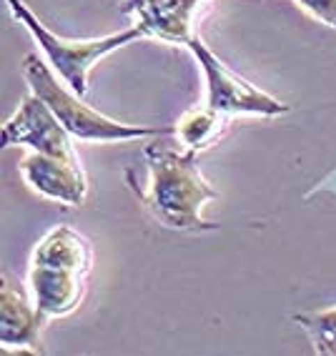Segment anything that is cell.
Returning a JSON list of instances; mask_svg holds the SVG:
<instances>
[{"label": "cell", "instance_id": "11", "mask_svg": "<svg viewBox=\"0 0 336 356\" xmlns=\"http://www.w3.org/2000/svg\"><path fill=\"white\" fill-rule=\"evenodd\" d=\"M301 329L306 331L314 354L319 356H336V306L323 312H306L294 316Z\"/></svg>", "mask_w": 336, "mask_h": 356}, {"label": "cell", "instance_id": "9", "mask_svg": "<svg viewBox=\"0 0 336 356\" xmlns=\"http://www.w3.org/2000/svg\"><path fill=\"white\" fill-rule=\"evenodd\" d=\"M43 316L13 281L0 279V346L6 354H43Z\"/></svg>", "mask_w": 336, "mask_h": 356}, {"label": "cell", "instance_id": "10", "mask_svg": "<svg viewBox=\"0 0 336 356\" xmlns=\"http://www.w3.org/2000/svg\"><path fill=\"white\" fill-rule=\"evenodd\" d=\"M226 128H229V115L218 113L211 106H203V108H191L189 113L181 115L173 134L184 148L201 153L214 143H218L221 136L226 134Z\"/></svg>", "mask_w": 336, "mask_h": 356}, {"label": "cell", "instance_id": "3", "mask_svg": "<svg viewBox=\"0 0 336 356\" xmlns=\"http://www.w3.org/2000/svg\"><path fill=\"white\" fill-rule=\"evenodd\" d=\"M6 3H8V8H10V13L15 15V20H18L20 26L33 35V40L38 43V48L43 51V56L48 58L51 68L61 76V81L81 98L88 93V73L101 58H106L108 53L118 51L123 45L146 38L138 26H131L121 33H113V35H103V38H88V40L61 38V35H56V33L48 31V28L40 23L38 15L33 13L23 0H6Z\"/></svg>", "mask_w": 336, "mask_h": 356}, {"label": "cell", "instance_id": "4", "mask_svg": "<svg viewBox=\"0 0 336 356\" xmlns=\"http://www.w3.org/2000/svg\"><path fill=\"white\" fill-rule=\"evenodd\" d=\"M186 48L193 53L203 76H206V88H209L206 106H211L214 111L226 115H264V118L289 113V103L251 86L246 78L236 76L234 70L226 68L216 58V53L198 35L191 38Z\"/></svg>", "mask_w": 336, "mask_h": 356}, {"label": "cell", "instance_id": "7", "mask_svg": "<svg viewBox=\"0 0 336 356\" xmlns=\"http://www.w3.org/2000/svg\"><path fill=\"white\" fill-rule=\"evenodd\" d=\"M20 176L31 191L45 201L65 206H81L88 196V178L76 156H45L35 153L20 161Z\"/></svg>", "mask_w": 336, "mask_h": 356}, {"label": "cell", "instance_id": "6", "mask_svg": "<svg viewBox=\"0 0 336 356\" xmlns=\"http://www.w3.org/2000/svg\"><path fill=\"white\" fill-rule=\"evenodd\" d=\"M73 136L58 121L51 106L35 93L20 101L18 111L3 126V146H28L45 156H76Z\"/></svg>", "mask_w": 336, "mask_h": 356}, {"label": "cell", "instance_id": "12", "mask_svg": "<svg viewBox=\"0 0 336 356\" xmlns=\"http://www.w3.org/2000/svg\"><path fill=\"white\" fill-rule=\"evenodd\" d=\"M294 3L314 20L336 31V0H294Z\"/></svg>", "mask_w": 336, "mask_h": 356}, {"label": "cell", "instance_id": "2", "mask_svg": "<svg viewBox=\"0 0 336 356\" xmlns=\"http://www.w3.org/2000/svg\"><path fill=\"white\" fill-rule=\"evenodd\" d=\"M23 78H26L31 93L43 98L51 111L58 115L73 138L86 143H115V140H141L153 136L173 134L171 128H151V126H131V123L113 121L108 115L98 113L83 103L78 93L58 81L48 63H43L35 53L23 58Z\"/></svg>", "mask_w": 336, "mask_h": 356}, {"label": "cell", "instance_id": "5", "mask_svg": "<svg viewBox=\"0 0 336 356\" xmlns=\"http://www.w3.org/2000/svg\"><path fill=\"white\" fill-rule=\"evenodd\" d=\"M214 0H121V10L134 18L146 38L189 45Z\"/></svg>", "mask_w": 336, "mask_h": 356}, {"label": "cell", "instance_id": "1", "mask_svg": "<svg viewBox=\"0 0 336 356\" xmlns=\"http://www.w3.org/2000/svg\"><path fill=\"white\" fill-rule=\"evenodd\" d=\"M148 165V186L141 191L143 206L159 223L176 231H209L216 223L203 218V209L218 198L196 163L198 153L151 143L143 151Z\"/></svg>", "mask_w": 336, "mask_h": 356}, {"label": "cell", "instance_id": "8", "mask_svg": "<svg viewBox=\"0 0 336 356\" xmlns=\"http://www.w3.org/2000/svg\"><path fill=\"white\" fill-rule=\"evenodd\" d=\"M86 281H88V274L76 271V268L31 264V271H28L33 304L43 316V321L68 316L76 312L86 296Z\"/></svg>", "mask_w": 336, "mask_h": 356}]
</instances>
